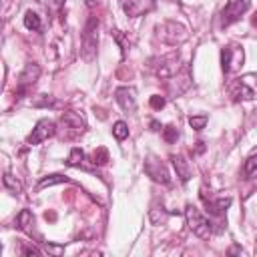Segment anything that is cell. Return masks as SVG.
<instances>
[{
	"label": "cell",
	"instance_id": "obj_1",
	"mask_svg": "<svg viewBox=\"0 0 257 257\" xmlns=\"http://www.w3.org/2000/svg\"><path fill=\"white\" fill-rule=\"evenodd\" d=\"M84 128H86V124L80 118V114L66 110V112H62V116L56 124V135H60V139H64V141H70V139L80 137L84 133Z\"/></svg>",
	"mask_w": 257,
	"mask_h": 257
},
{
	"label": "cell",
	"instance_id": "obj_2",
	"mask_svg": "<svg viewBox=\"0 0 257 257\" xmlns=\"http://www.w3.org/2000/svg\"><path fill=\"white\" fill-rule=\"evenodd\" d=\"M149 66L155 70L159 78H171L179 72V52H167L149 60Z\"/></svg>",
	"mask_w": 257,
	"mask_h": 257
},
{
	"label": "cell",
	"instance_id": "obj_3",
	"mask_svg": "<svg viewBox=\"0 0 257 257\" xmlns=\"http://www.w3.org/2000/svg\"><path fill=\"white\" fill-rule=\"evenodd\" d=\"M185 219H187L189 229H191L197 237H201V239L211 237V233H213L211 221H209V219H207L195 205H187V209H185Z\"/></svg>",
	"mask_w": 257,
	"mask_h": 257
},
{
	"label": "cell",
	"instance_id": "obj_4",
	"mask_svg": "<svg viewBox=\"0 0 257 257\" xmlns=\"http://www.w3.org/2000/svg\"><path fill=\"white\" fill-rule=\"evenodd\" d=\"M38 76H40V66H38V64H34V62L26 64V66H24V70L20 72V76H18V84H16V98H24V96L30 92V88L36 84Z\"/></svg>",
	"mask_w": 257,
	"mask_h": 257
},
{
	"label": "cell",
	"instance_id": "obj_5",
	"mask_svg": "<svg viewBox=\"0 0 257 257\" xmlns=\"http://www.w3.org/2000/svg\"><path fill=\"white\" fill-rule=\"evenodd\" d=\"M233 96L241 100H251L257 96V74H245L235 80L233 84Z\"/></svg>",
	"mask_w": 257,
	"mask_h": 257
},
{
	"label": "cell",
	"instance_id": "obj_6",
	"mask_svg": "<svg viewBox=\"0 0 257 257\" xmlns=\"http://www.w3.org/2000/svg\"><path fill=\"white\" fill-rule=\"evenodd\" d=\"M96 28H98V20L94 16L88 18V22L84 26V32H82V54H84L86 60H90L96 52V42H98Z\"/></svg>",
	"mask_w": 257,
	"mask_h": 257
},
{
	"label": "cell",
	"instance_id": "obj_7",
	"mask_svg": "<svg viewBox=\"0 0 257 257\" xmlns=\"http://www.w3.org/2000/svg\"><path fill=\"white\" fill-rule=\"evenodd\" d=\"M52 135H56V122L50 118H40L36 122V126L32 128V133L28 135V145H38V143L50 139Z\"/></svg>",
	"mask_w": 257,
	"mask_h": 257
},
{
	"label": "cell",
	"instance_id": "obj_8",
	"mask_svg": "<svg viewBox=\"0 0 257 257\" xmlns=\"http://www.w3.org/2000/svg\"><path fill=\"white\" fill-rule=\"evenodd\" d=\"M249 8V0H229L221 12V22L223 26H229L233 24L235 20L241 18V14H245Z\"/></svg>",
	"mask_w": 257,
	"mask_h": 257
},
{
	"label": "cell",
	"instance_id": "obj_9",
	"mask_svg": "<svg viewBox=\"0 0 257 257\" xmlns=\"http://www.w3.org/2000/svg\"><path fill=\"white\" fill-rule=\"evenodd\" d=\"M243 62V50L239 46H227L223 48L221 52V66H223V72L229 74L233 70H237Z\"/></svg>",
	"mask_w": 257,
	"mask_h": 257
},
{
	"label": "cell",
	"instance_id": "obj_10",
	"mask_svg": "<svg viewBox=\"0 0 257 257\" xmlns=\"http://www.w3.org/2000/svg\"><path fill=\"white\" fill-rule=\"evenodd\" d=\"M155 6H157V0H124L122 10L128 18H139V16L155 10Z\"/></svg>",
	"mask_w": 257,
	"mask_h": 257
},
{
	"label": "cell",
	"instance_id": "obj_11",
	"mask_svg": "<svg viewBox=\"0 0 257 257\" xmlns=\"http://www.w3.org/2000/svg\"><path fill=\"white\" fill-rule=\"evenodd\" d=\"M165 26L169 28V32L159 26V36H161L163 42H167V44H177V42H183V40L187 38V32H185V28H183L181 24H177V22H165Z\"/></svg>",
	"mask_w": 257,
	"mask_h": 257
},
{
	"label": "cell",
	"instance_id": "obj_12",
	"mask_svg": "<svg viewBox=\"0 0 257 257\" xmlns=\"http://www.w3.org/2000/svg\"><path fill=\"white\" fill-rule=\"evenodd\" d=\"M145 173H147L153 181H157V183H163V185H169V183H171V177H169L165 165H163L161 161H157V159H149V161L145 163Z\"/></svg>",
	"mask_w": 257,
	"mask_h": 257
},
{
	"label": "cell",
	"instance_id": "obj_13",
	"mask_svg": "<svg viewBox=\"0 0 257 257\" xmlns=\"http://www.w3.org/2000/svg\"><path fill=\"white\" fill-rule=\"evenodd\" d=\"M114 98H116V102L120 104V108L126 110V112H133V110L137 108L135 90L128 88V86H120V88H116V90H114Z\"/></svg>",
	"mask_w": 257,
	"mask_h": 257
},
{
	"label": "cell",
	"instance_id": "obj_14",
	"mask_svg": "<svg viewBox=\"0 0 257 257\" xmlns=\"http://www.w3.org/2000/svg\"><path fill=\"white\" fill-rule=\"evenodd\" d=\"M201 199L205 201V207H207V213L219 217L227 211V207L231 205V197H221V199H207V195L201 193Z\"/></svg>",
	"mask_w": 257,
	"mask_h": 257
},
{
	"label": "cell",
	"instance_id": "obj_15",
	"mask_svg": "<svg viewBox=\"0 0 257 257\" xmlns=\"http://www.w3.org/2000/svg\"><path fill=\"white\" fill-rule=\"evenodd\" d=\"M171 161H173V167H175V171H177V177H179L183 183H187V181L191 179V167H189V161H187L183 155H173Z\"/></svg>",
	"mask_w": 257,
	"mask_h": 257
},
{
	"label": "cell",
	"instance_id": "obj_16",
	"mask_svg": "<svg viewBox=\"0 0 257 257\" xmlns=\"http://www.w3.org/2000/svg\"><path fill=\"white\" fill-rule=\"evenodd\" d=\"M16 223H18V229H22L24 233H28V235H32V225H34V217H32V213L28 211V209H22L20 213H18V217H16Z\"/></svg>",
	"mask_w": 257,
	"mask_h": 257
},
{
	"label": "cell",
	"instance_id": "obj_17",
	"mask_svg": "<svg viewBox=\"0 0 257 257\" xmlns=\"http://www.w3.org/2000/svg\"><path fill=\"white\" fill-rule=\"evenodd\" d=\"M24 26H26L28 30H40V28H42L40 16H38L36 12H32V10H28L26 16H24Z\"/></svg>",
	"mask_w": 257,
	"mask_h": 257
},
{
	"label": "cell",
	"instance_id": "obj_18",
	"mask_svg": "<svg viewBox=\"0 0 257 257\" xmlns=\"http://www.w3.org/2000/svg\"><path fill=\"white\" fill-rule=\"evenodd\" d=\"M112 135H114L116 141H124V139L128 137V126H126V122H124V120H116V122L112 124Z\"/></svg>",
	"mask_w": 257,
	"mask_h": 257
},
{
	"label": "cell",
	"instance_id": "obj_19",
	"mask_svg": "<svg viewBox=\"0 0 257 257\" xmlns=\"http://www.w3.org/2000/svg\"><path fill=\"white\" fill-rule=\"evenodd\" d=\"M82 161H84V153H82L78 147H74V149L70 151L68 159H66V165H68V167H80Z\"/></svg>",
	"mask_w": 257,
	"mask_h": 257
},
{
	"label": "cell",
	"instance_id": "obj_20",
	"mask_svg": "<svg viewBox=\"0 0 257 257\" xmlns=\"http://www.w3.org/2000/svg\"><path fill=\"white\" fill-rule=\"evenodd\" d=\"M56 183H68V179L66 177H62V175H48V177H44L40 183H38V191L40 189H44V187H50V185H56Z\"/></svg>",
	"mask_w": 257,
	"mask_h": 257
},
{
	"label": "cell",
	"instance_id": "obj_21",
	"mask_svg": "<svg viewBox=\"0 0 257 257\" xmlns=\"http://www.w3.org/2000/svg\"><path fill=\"white\" fill-rule=\"evenodd\" d=\"M2 181H4V187H6L8 191H12V193H20V191H22L20 183H18L10 173H4V179H2Z\"/></svg>",
	"mask_w": 257,
	"mask_h": 257
},
{
	"label": "cell",
	"instance_id": "obj_22",
	"mask_svg": "<svg viewBox=\"0 0 257 257\" xmlns=\"http://www.w3.org/2000/svg\"><path fill=\"white\" fill-rule=\"evenodd\" d=\"M106 161H108L106 149H96V151L92 153V157H90V163H92V165H104Z\"/></svg>",
	"mask_w": 257,
	"mask_h": 257
},
{
	"label": "cell",
	"instance_id": "obj_23",
	"mask_svg": "<svg viewBox=\"0 0 257 257\" xmlns=\"http://www.w3.org/2000/svg\"><path fill=\"white\" fill-rule=\"evenodd\" d=\"M34 106H56V100L48 94H38V98L32 102Z\"/></svg>",
	"mask_w": 257,
	"mask_h": 257
},
{
	"label": "cell",
	"instance_id": "obj_24",
	"mask_svg": "<svg viewBox=\"0 0 257 257\" xmlns=\"http://www.w3.org/2000/svg\"><path fill=\"white\" fill-rule=\"evenodd\" d=\"M257 171V153H253L247 161H245V175L249 177V175H253Z\"/></svg>",
	"mask_w": 257,
	"mask_h": 257
},
{
	"label": "cell",
	"instance_id": "obj_25",
	"mask_svg": "<svg viewBox=\"0 0 257 257\" xmlns=\"http://www.w3.org/2000/svg\"><path fill=\"white\" fill-rule=\"evenodd\" d=\"M189 124H191L195 131H201V128L207 124V114H201V116H191V118H189Z\"/></svg>",
	"mask_w": 257,
	"mask_h": 257
},
{
	"label": "cell",
	"instance_id": "obj_26",
	"mask_svg": "<svg viewBox=\"0 0 257 257\" xmlns=\"http://www.w3.org/2000/svg\"><path fill=\"white\" fill-rule=\"evenodd\" d=\"M163 137L167 143H175L179 139V131L175 126H167V128H163Z\"/></svg>",
	"mask_w": 257,
	"mask_h": 257
},
{
	"label": "cell",
	"instance_id": "obj_27",
	"mask_svg": "<svg viewBox=\"0 0 257 257\" xmlns=\"http://www.w3.org/2000/svg\"><path fill=\"white\" fill-rule=\"evenodd\" d=\"M151 106H153V108H163V106H165V98L159 96V94L151 96Z\"/></svg>",
	"mask_w": 257,
	"mask_h": 257
},
{
	"label": "cell",
	"instance_id": "obj_28",
	"mask_svg": "<svg viewBox=\"0 0 257 257\" xmlns=\"http://www.w3.org/2000/svg\"><path fill=\"white\" fill-rule=\"evenodd\" d=\"M62 4H64V0H48V4H46V6H50V10H52V12H58V10L62 8Z\"/></svg>",
	"mask_w": 257,
	"mask_h": 257
},
{
	"label": "cell",
	"instance_id": "obj_29",
	"mask_svg": "<svg viewBox=\"0 0 257 257\" xmlns=\"http://www.w3.org/2000/svg\"><path fill=\"white\" fill-rule=\"evenodd\" d=\"M151 126H153V131H159V126H161V124H159L157 120H153V122H151Z\"/></svg>",
	"mask_w": 257,
	"mask_h": 257
},
{
	"label": "cell",
	"instance_id": "obj_30",
	"mask_svg": "<svg viewBox=\"0 0 257 257\" xmlns=\"http://www.w3.org/2000/svg\"><path fill=\"white\" fill-rule=\"evenodd\" d=\"M94 4V0H86V6H92Z\"/></svg>",
	"mask_w": 257,
	"mask_h": 257
},
{
	"label": "cell",
	"instance_id": "obj_31",
	"mask_svg": "<svg viewBox=\"0 0 257 257\" xmlns=\"http://www.w3.org/2000/svg\"><path fill=\"white\" fill-rule=\"evenodd\" d=\"M253 24H255V26H257V14H255V18H253Z\"/></svg>",
	"mask_w": 257,
	"mask_h": 257
}]
</instances>
